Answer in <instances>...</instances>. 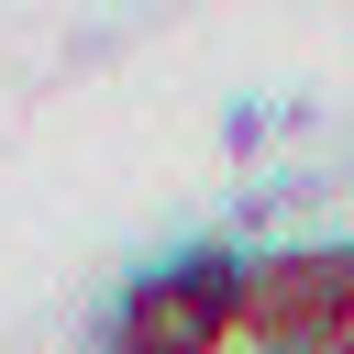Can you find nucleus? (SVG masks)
I'll return each mask as SVG.
<instances>
[{
  "mask_svg": "<svg viewBox=\"0 0 354 354\" xmlns=\"http://www.w3.org/2000/svg\"><path fill=\"white\" fill-rule=\"evenodd\" d=\"M243 332V254L232 243H177L155 266H133L100 310L111 354H232Z\"/></svg>",
  "mask_w": 354,
  "mask_h": 354,
  "instance_id": "nucleus-1",
  "label": "nucleus"
},
{
  "mask_svg": "<svg viewBox=\"0 0 354 354\" xmlns=\"http://www.w3.org/2000/svg\"><path fill=\"white\" fill-rule=\"evenodd\" d=\"M221 144H232V155H266V144H277V100H232V111H221Z\"/></svg>",
  "mask_w": 354,
  "mask_h": 354,
  "instance_id": "nucleus-2",
  "label": "nucleus"
},
{
  "mask_svg": "<svg viewBox=\"0 0 354 354\" xmlns=\"http://www.w3.org/2000/svg\"><path fill=\"white\" fill-rule=\"evenodd\" d=\"M332 354H354V310H343V321H332Z\"/></svg>",
  "mask_w": 354,
  "mask_h": 354,
  "instance_id": "nucleus-3",
  "label": "nucleus"
}]
</instances>
